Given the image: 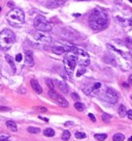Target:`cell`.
Listing matches in <instances>:
<instances>
[{"label":"cell","instance_id":"6da1fadb","mask_svg":"<svg viewBox=\"0 0 132 141\" xmlns=\"http://www.w3.org/2000/svg\"><path fill=\"white\" fill-rule=\"evenodd\" d=\"M89 24L94 30H102L108 25V16L101 9H95L89 17Z\"/></svg>","mask_w":132,"mask_h":141},{"label":"cell","instance_id":"7a4b0ae2","mask_svg":"<svg viewBox=\"0 0 132 141\" xmlns=\"http://www.w3.org/2000/svg\"><path fill=\"white\" fill-rule=\"evenodd\" d=\"M7 22L14 27H21L25 22V15L21 9H13L6 16Z\"/></svg>","mask_w":132,"mask_h":141},{"label":"cell","instance_id":"3957f363","mask_svg":"<svg viewBox=\"0 0 132 141\" xmlns=\"http://www.w3.org/2000/svg\"><path fill=\"white\" fill-rule=\"evenodd\" d=\"M16 42L15 33L10 29H4L0 32V47L3 50L10 49Z\"/></svg>","mask_w":132,"mask_h":141},{"label":"cell","instance_id":"277c9868","mask_svg":"<svg viewBox=\"0 0 132 141\" xmlns=\"http://www.w3.org/2000/svg\"><path fill=\"white\" fill-rule=\"evenodd\" d=\"M71 53L76 54L77 57H78V62L84 66H87L89 65L90 63V58H89V54L83 50V49H80V48H77V47H73V46H70V51Z\"/></svg>","mask_w":132,"mask_h":141},{"label":"cell","instance_id":"5b68a950","mask_svg":"<svg viewBox=\"0 0 132 141\" xmlns=\"http://www.w3.org/2000/svg\"><path fill=\"white\" fill-rule=\"evenodd\" d=\"M33 25H34V27H35L37 30L43 31V32H49V31H51L52 28H53L52 24H51L43 16H41V15L37 16V17L34 19Z\"/></svg>","mask_w":132,"mask_h":141},{"label":"cell","instance_id":"8992f818","mask_svg":"<svg viewBox=\"0 0 132 141\" xmlns=\"http://www.w3.org/2000/svg\"><path fill=\"white\" fill-rule=\"evenodd\" d=\"M64 63H65V72L69 76L72 75V71L76 68L77 63H78V57L76 54H68L64 58Z\"/></svg>","mask_w":132,"mask_h":141},{"label":"cell","instance_id":"52a82bcc","mask_svg":"<svg viewBox=\"0 0 132 141\" xmlns=\"http://www.w3.org/2000/svg\"><path fill=\"white\" fill-rule=\"evenodd\" d=\"M32 36H33V38L37 42V43H39V44H44V45H48V44H50L51 42H52V37L49 35V34H46L45 32H43V31H35V32H32Z\"/></svg>","mask_w":132,"mask_h":141},{"label":"cell","instance_id":"ba28073f","mask_svg":"<svg viewBox=\"0 0 132 141\" xmlns=\"http://www.w3.org/2000/svg\"><path fill=\"white\" fill-rule=\"evenodd\" d=\"M101 99L104 100V101H106V102H108V103L115 104V103H117V101L119 99V95L112 88H106V90L104 91V93L101 96Z\"/></svg>","mask_w":132,"mask_h":141},{"label":"cell","instance_id":"9c48e42d","mask_svg":"<svg viewBox=\"0 0 132 141\" xmlns=\"http://www.w3.org/2000/svg\"><path fill=\"white\" fill-rule=\"evenodd\" d=\"M25 63L28 66H33L34 65V59H33V54L31 51L27 50L25 52Z\"/></svg>","mask_w":132,"mask_h":141},{"label":"cell","instance_id":"30bf717a","mask_svg":"<svg viewBox=\"0 0 132 141\" xmlns=\"http://www.w3.org/2000/svg\"><path fill=\"white\" fill-rule=\"evenodd\" d=\"M66 1H67V0H49L48 5L51 7H58V6L63 5Z\"/></svg>","mask_w":132,"mask_h":141},{"label":"cell","instance_id":"8fae6325","mask_svg":"<svg viewBox=\"0 0 132 141\" xmlns=\"http://www.w3.org/2000/svg\"><path fill=\"white\" fill-rule=\"evenodd\" d=\"M52 51L57 55H62V54L67 52L66 49H65V47H63V46H55V47L52 48Z\"/></svg>","mask_w":132,"mask_h":141},{"label":"cell","instance_id":"7c38bea8","mask_svg":"<svg viewBox=\"0 0 132 141\" xmlns=\"http://www.w3.org/2000/svg\"><path fill=\"white\" fill-rule=\"evenodd\" d=\"M31 86H32V88L37 92V93H41L42 92V88H41V86L39 85V83L36 81V80H34V79H32L31 80Z\"/></svg>","mask_w":132,"mask_h":141},{"label":"cell","instance_id":"4fadbf2b","mask_svg":"<svg viewBox=\"0 0 132 141\" xmlns=\"http://www.w3.org/2000/svg\"><path fill=\"white\" fill-rule=\"evenodd\" d=\"M103 60H104V62H106V63H108V64H111V65H117V62H116V58L112 56V55H106V56H104L103 57Z\"/></svg>","mask_w":132,"mask_h":141},{"label":"cell","instance_id":"5bb4252c","mask_svg":"<svg viewBox=\"0 0 132 141\" xmlns=\"http://www.w3.org/2000/svg\"><path fill=\"white\" fill-rule=\"evenodd\" d=\"M57 84H58V87L59 89L63 92V93H67L68 92V86L65 82L63 81H57Z\"/></svg>","mask_w":132,"mask_h":141},{"label":"cell","instance_id":"9a60e30c","mask_svg":"<svg viewBox=\"0 0 132 141\" xmlns=\"http://www.w3.org/2000/svg\"><path fill=\"white\" fill-rule=\"evenodd\" d=\"M56 101H57V103H58L61 107H64V108H67V107H68V102L66 101L63 97H61V96H58V98L56 99Z\"/></svg>","mask_w":132,"mask_h":141},{"label":"cell","instance_id":"2e32d148","mask_svg":"<svg viewBox=\"0 0 132 141\" xmlns=\"http://www.w3.org/2000/svg\"><path fill=\"white\" fill-rule=\"evenodd\" d=\"M6 126H7V128H8L11 131H13V132H17V131H18L17 124H16V122L13 121V120H8V121L6 122Z\"/></svg>","mask_w":132,"mask_h":141},{"label":"cell","instance_id":"e0dca14e","mask_svg":"<svg viewBox=\"0 0 132 141\" xmlns=\"http://www.w3.org/2000/svg\"><path fill=\"white\" fill-rule=\"evenodd\" d=\"M5 59H6V61L8 62V64L11 65V67L13 68V72L15 73V72H16V66H15V63H14L13 58H12L10 55H6V56H5Z\"/></svg>","mask_w":132,"mask_h":141},{"label":"cell","instance_id":"ac0fdd59","mask_svg":"<svg viewBox=\"0 0 132 141\" xmlns=\"http://www.w3.org/2000/svg\"><path fill=\"white\" fill-rule=\"evenodd\" d=\"M124 139H125V136L121 133H117L112 137V141H124Z\"/></svg>","mask_w":132,"mask_h":141},{"label":"cell","instance_id":"d6986e66","mask_svg":"<svg viewBox=\"0 0 132 141\" xmlns=\"http://www.w3.org/2000/svg\"><path fill=\"white\" fill-rule=\"evenodd\" d=\"M127 114V110H126V107L124 106V105H121L120 107H119V115L121 116V117H124L125 115Z\"/></svg>","mask_w":132,"mask_h":141},{"label":"cell","instance_id":"ffe728a7","mask_svg":"<svg viewBox=\"0 0 132 141\" xmlns=\"http://www.w3.org/2000/svg\"><path fill=\"white\" fill-rule=\"evenodd\" d=\"M43 134H44L46 137H53V136L55 135V131H54L53 129L49 128V129H45V130H44Z\"/></svg>","mask_w":132,"mask_h":141},{"label":"cell","instance_id":"44dd1931","mask_svg":"<svg viewBox=\"0 0 132 141\" xmlns=\"http://www.w3.org/2000/svg\"><path fill=\"white\" fill-rule=\"evenodd\" d=\"M27 131H28L29 133H31V134H38V133H40V129L35 128V127H29V128L27 129Z\"/></svg>","mask_w":132,"mask_h":141},{"label":"cell","instance_id":"7402d4cb","mask_svg":"<svg viewBox=\"0 0 132 141\" xmlns=\"http://www.w3.org/2000/svg\"><path fill=\"white\" fill-rule=\"evenodd\" d=\"M95 139L96 140H99V141H103V140H105L106 139V137H107V135L106 134H95Z\"/></svg>","mask_w":132,"mask_h":141},{"label":"cell","instance_id":"603a6c76","mask_svg":"<svg viewBox=\"0 0 132 141\" xmlns=\"http://www.w3.org/2000/svg\"><path fill=\"white\" fill-rule=\"evenodd\" d=\"M74 108H76L77 110H79V111H83V110L85 109V105H84L83 103H81V102H77V103L74 104Z\"/></svg>","mask_w":132,"mask_h":141},{"label":"cell","instance_id":"cb8c5ba5","mask_svg":"<svg viewBox=\"0 0 132 141\" xmlns=\"http://www.w3.org/2000/svg\"><path fill=\"white\" fill-rule=\"evenodd\" d=\"M69 138H70V133H69V131H64L63 134H62V140L67 141V140H69Z\"/></svg>","mask_w":132,"mask_h":141},{"label":"cell","instance_id":"d4e9b609","mask_svg":"<svg viewBox=\"0 0 132 141\" xmlns=\"http://www.w3.org/2000/svg\"><path fill=\"white\" fill-rule=\"evenodd\" d=\"M58 96H59V95H58V93H57V92H56L54 89H51V90L49 91V97H50V98H52L53 100H56V99L58 98Z\"/></svg>","mask_w":132,"mask_h":141},{"label":"cell","instance_id":"484cf974","mask_svg":"<svg viewBox=\"0 0 132 141\" xmlns=\"http://www.w3.org/2000/svg\"><path fill=\"white\" fill-rule=\"evenodd\" d=\"M74 136H76V138H78V139H84V138H86V134L83 133V132H77Z\"/></svg>","mask_w":132,"mask_h":141},{"label":"cell","instance_id":"4316f807","mask_svg":"<svg viewBox=\"0 0 132 141\" xmlns=\"http://www.w3.org/2000/svg\"><path fill=\"white\" fill-rule=\"evenodd\" d=\"M100 87H101V84H100L99 82L94 83V85H93V91H94V93H95L97 90H99V89H100Z\"/></svg>","mask_w":132,"mask_h":141},{"label":"cell","instance_id":"83f0119b","mask_svg":"<svg viewBox=\"0 0 132 141\" xmlns=\"http://www.w3.org/2000/svg\"><path fill=\"white\" fill-rule=\"evenodd\" d=\"M86 73V69L85 68H80L79 71H78V73H77V76L78 77H81L82 75H84Z\"/></svg>","mask_w":132,"mask_h":141},{"label":"cell","instance_id":"f1b7e54d","mask_svg":"<svg viewBox=\"0 0 132 141\" xmlns=\"http://www.w3.org/2000/svg\"><path fill=\"white\" fill-rule=\"evenodd\" d=\"M45 82H46V85H48V86H49L51 89H54V88H55V87H54V84H53V82H52V80L46 79V81H45Z\"/></svg>","mask_w":132,"mask_h":141},{"label":"cell","instance_id":"f546056e","mask_svg":"<svg viewBox=\"0 0 132 141\" xmlns=\"http://www.w3.org/2000/svg\"><path fill=\"white\" fill-rule=\"evenodd\" d=\"M110 115L109 114H106V113H104V114H102V120H104V121H107L108 119H110Z\"/></svg>","mask_w":132,"mask_h":141},{"label":"cell","instance_id":"4dcf8cb0","mask_svg":"<svg viewBox=\"0 0 132 141\" xmlns=\"http://www.w3.org/2000/svg\"><path fill=\"white\" fill-rule=\"evenodd\" d=\"M34 109L37 110V111H40V112H46L48 111L46 108H43V107H35Z\"/></svg>","mask_w":132,"mask_h":141},{"label":"cell","instance_id":"1f68e13d","mask_svg":"<svg viewBox=\"0 0 132 141\" xmlns=\"http://www.w3.org/2000/svg\"><path fill=\"white\" fill-rule=\"evenodd\" d=\"M8 138H10V136H8V135H5V136H0V141H6V140H8Z\"/></svg>","mask_w":132,"mask_h":141},{"label":"cell","instance_id":"d6a6232c","mask_svg":"<svg viewBox=\"0 0 132 141\" xmlns=\"http://www.w3.org/2000/svg\"><path fill=\"white\" fill-rule=\"evenodd\" d=\"M71 98H72L73 100H77V101H79V100H80V97H79V95H78V93H74V92L71 95Z\"/></svg>","mask_w":132,"mask_h":141},{"label":"cell","instance_id":"836d02e7","mask_svg":"<svg viewBox=\"0 0 132 141\" xmlns=\"http://www.w3.org/2000/svg\"><path fill=\"white\" fill-rule=\"evenodd\" d=\"M22 58H23V56H22V54H18V55L16 56V60H17L18 62H20V61L22 60Z\"/></svg>","mask_w":132,"mask_h":141},{"label":"cell","instance_id":"e575fe53","mask_svg":"<svg viewBox=\"0 0 132 141\" xmlns=\"http://www.w3.org/2000/svg\"><path fill=\"white\" fill-rule=\"evenodd\" d=\"M89 118H90V119H91L93 122H95V121H96V118H95V116H94L92 113H90V114H89Z\"/></svg>","mask_w":132,"mask_h":141},{"label":"cell","instance_id":"d590c367","mask_svg":"<svg viewBox=\"0 0 132 141\" xmlns=\"http://www.w3.org/2000/svg\"><path fill=\"white\" fill-rule=\"evenodd\" d=\"M127 115H128L129 119H132V110H128L127 111Z\"/></svg>","mask_w":132,"mask_h":141},{"label":"cell","instance_id":"8d00e7d4","mask_svg":"<svg viewBox=\"0 0 132 141\" xmlns=\"http://www.w3.org/2000/svg\"><path fill=\"white\" fill-rule=\"evenodd\" d=\"M0 110H1V111H8L10 108H7V107H0Z\"/></svg>","mask_w":132,"mask_h":141},{"label":"cell","instance_id":"74e56055","mask_svg":"<svg viewBox=\"0 0 132 141\" xmlns=\"http://www.w3.org/2000/svg\"><path fill=\"white\" fill-rule=\"evenodd\" d=\"M128 81H129V83L132 85V75H130V76H129V78H128Z\"/></svg>","mask_w":132,"mask_h":141},{"label":"cell","instance_id":"f35d334b","mask_svg":"<svg viewBox=\"0 0 132 141\" xmlns=\"http://www.w3.org/2000/svg\"><path fill=\"white\" fill-rule=\"evenodd\" d=\"M39 118H40V119H42V120H44L45 122H48V121H49V119H48V118H45V117H41V116H39Z\"/></svg>","mask_w":132,"mask_h":141},{"label":"cell","instance_id":"ab89813d","mask_svg":"<svg viewBox=\"0 0 132 141\" xmlns=\"http://www.w3.org/2000/svg\"><path fill=\"white\" fill-rule=\"evenodd\" d=\"M7 5H8L10 7H13V6H14V3L11 1V2H8V3H7Z\"/></svg>","mask_w":132,"mask_h":141},{"label":"cell","instance_id":"60d3db41","mask_svg":"<svg viewBox=\"0 0 132 141\" xmlns=\"http://www.w3.org/2000/svg\"><path fill=\"white\" fill-rule=\"evenodd\" d=\"M123 86H124L125 88H129V85H128L127 83H123Z\"/></svg>","mask_w":132,"mask_h":141},{"label":"cell","instance_id":"b9f144b4","mask_svg":"<svg viewBox=\"0 0 132 141\" xmlns=\"http://www.w3.org/2000/svg\"><path fill=\"white\" fill-rule=\"evenodd\" d=\"M128 140H129V141H132V136H131V137H130V138H129Z\"/></svg>","mask_w":132,"mask_h":141},{"label":"cell","instance_id":"7bdbcfd3","mask_svg":"<svg viewBox=\"0 0 132 141\" xmlns=\"http://www.w3.org/2000/svg\"><path fill=\"white\" fill-rule=\"evenodd\" d=\"M129 1H130V2H132V0H129Z\"/></svg>","mask_w":132,"mask_h":141},{"label":"cell","instance_id":"ee69618b","mask_svg":"<svg viewBox=\"0 0 132 141\" xmlns=\"http://www.w3.org/2000/svg\"><path fill=\"white\" fill-rule=\"evenodd\" d=\"M130 43H131V44H132V41H130Z\"/></svg>","mask_w":132,"mask_h":141},{"label":"cell","instance_id":"f6af8a7d","mask_svg":"<svg viewBox=\"0 0 132 141\" xmlns=\"http://www.w3.org/2000/svg\"><path fill=\"white\" fill-rule=\"evenodd\" d=\"M131 100H132V96H131Z\"/></svg>","mask_w":132,"mask_h":141},{"label":"cell","instance_id":"bcb514c9","mask_svg":"<svg viewBox=\"0 0 132 141\" xmlns=\"http://www.w3.org/2000/svg\"><path fill=\"white\" fill-rule=\"evenodd\" d=\"M0 11H1V7H0Z\"/></svg>","mask_w":132,"mask_h":141}]
</instances>
